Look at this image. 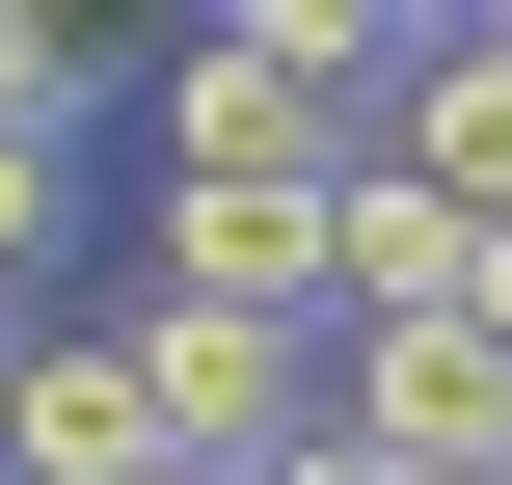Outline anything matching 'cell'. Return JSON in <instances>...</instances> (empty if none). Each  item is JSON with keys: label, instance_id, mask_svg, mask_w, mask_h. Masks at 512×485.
<instances>
[{"label": "cell", "instance_id": "3", "mask_svg": "<svg viewBox=\"0 0 512 485\" xmlns=\"http://www.w3.org/2000/svg\"><path fill=\"white\" fill-rule=\"evenodd\" d=\"M0 485H162V405H135V324H54L0 378Z\"/></svg>", "mask_w": 512, "mask_h": 485}, {"label": "cell", "instance_id": "6", "mask_svg": "<svg viewBox=\"0 0 512 485\" xmlns=\"http://www.w3.org/2000/svg\"><path fill=\"white\" fill-rule=\"evenodd\" d=\"M270 485H351V459H324V432H297V459H270Z\"/></svg>", "mask_w": 512, "mask_h": 485}, {"label": "cell", "instance_id": "1", "mask_svg": "<svg viewBox=\"0 0 512 485\" xmlns=\"http://www.w3.org/2000/svg\"><path fill=\"white\" fill-rule=\"evenodd\" d=\"M351 81H378V0H216L162 54V189H324Z\"/></svg>", "mask_w": 512, "mask_h": 485}, {"label": "cell", "instance_id": "5", "mask_svg": "<svg viewBox=\"0 0 512 485\" xmlns=\"http://www.w3.org/2000/svg\"><path fill=\"white\" fill-rule=\"evenodd\" d=\"M54 216H81V162H54V135H0V270H27Z\"/></svg>", "mask_w": 512, "mask_h": 485}, {"label": "cell", "instance_id": "7", "mask_svg": "<svg viewBox=\"0 0 512 485\" xmlns=\"http://www.w3.org/2000/svg\"><path fill=\"white\" fill-rule=\"evenodd\" d=\"M0 378H27V324H0Z\"/></svg>", "mask_w": 512, "mask_h": 485}, {"label": "cell", "instance_id": "8", "mask_svg": "<svg viewBox=\"0 0 512 485\" xmlns=\"http://www.w3.org/2000/svg\"><path fill=\"white\" fill-rule=\"evenodd\" d=\"M162 485H189V459H162Z\"/></svg>", "mask_w": 512, "mask_h": 485}, {"label": "cell", "instance_id": "2", "mask_svg": "<svg viewBox=\"0 0 512 485\" xmlns=\"http://www.w3.org/2000/svg\"><path fill=\"white\" fill-rule=\"evenodd\" d=\"M378 54H405V108H378L351 162H405L459 243H512V27H378Z\"/></svg>", "mask_w": 512, "mask_h": 485}, {"label": "cell", "instance_id": "4", "mask_svg": "<svg viewBox=\"0 0 512 485\" xmlns=\"http://www.w3.org/2000/svg\"><path fill=\"white\" fill-rule=\"evenodd\" d=\"M81 81H108V27L81 0H0V135H81Z\"/></svg>", "mask_w": 512, "mask_h": 485}]
</instances>
